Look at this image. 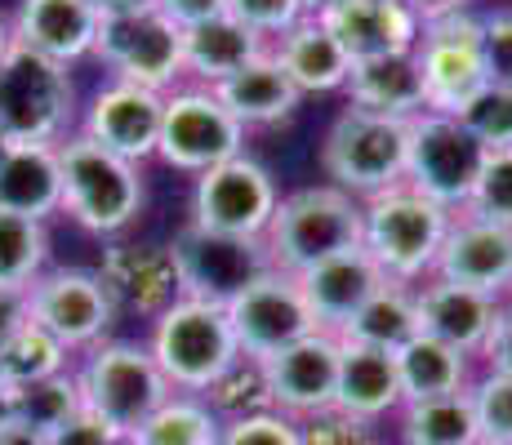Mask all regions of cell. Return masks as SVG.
I'll return each mask as SVG.
<instances>
[{
  "label": "cell",
  "instance_id": "17",
  "mask_svg": "<svg viewBox=\"0 0 512 445\" xmlns=\"http://www.w3.org/2000/svg\"><path fill=\"white\" fill-rule=\"evenodd\" d=\"M161 112L165 94L130 81H112L90 98L81 134L107 147L112 156H121V161L143 165L147 156H156V143H161Z\"/></svg>",
  "mask_w": 512,
  "mask_h": 445
},
{
  "label": "cell",
  "instance_id": "16",
  "mask_svg": "<svg viewBox=\"0 0 512 445\" xmlns=\"http://www.w3.org/2000/svg\"><path fill=\"white\" fill-rule=\"evenodd\" d=\"M339 334L317 330L308 339L290 343L285 352L263 361V379H268V401L285 419L303 423L312 414L334 405V383H339Z\"/></svg>",
  "mask_w": 512,
  "mask_h": 445
},
{
  "label": "cell",
  "instance_id": "50",
  "mask_svg": "<svg viewBox=\"0 0 512 445\" xmlns=\"http://www.w3.org/2000/svg\"><path fill=\"white\" fill-rule=\"evenodd\" d=\"M419 18H437V14H450V9H464V0H406Z\"/></svg>",
  "mask_w": 512,
  "mask_h": 445
},
{
  "label": "cell",
  "instance_id": "18",
  "mask_svg": "<svg viewBox=\"0 0 512 445\" xmlns=\"http://www.w3.org/2000/svg\"><path fill=\"white\" fill-rule=\"evenodd\" d=\"M432 276L499 299L504 290H512V227L472 219V214H455Z\"/></svg>",
  "mask_w": 512,
  "mask_h": 445
},
{
  "label": "cell",
  "instance_id": "30",
  "mask_svg": "<svg viewBox=\"0 0 512 445\" xmlns=\"http://www.w3.org/2000/svg\"><path fill=\"white\" fill-rule=\"evenodd\" d=\"M397 374H401V397L410 401H432L450 397V392L468 388V356L455 352L450 343L432 339V334H415L410 343H401L397 352Z\"/></svg>",
  "mask_w": 512,
  "mask_h": 445
},
{
  "label": "cell",
  "instance_id": "29",
  "mask_svg": "<svg viewBox=\"0 0 512 445\" xmlns=\"http://www.w3.org/2000/svg\"><path fill=\"white\" fill-rule=\"evenodd\" d=\"M219 103L228 107L236 121L250 130V125H277L299 107V89L290 85V76L277 67L272 54H259L254 63H245L241 72H232L228 81L214 85Z\"/></svg>",
  "mask_w": 512,
  "mask_h": 445
},
{
  "label": "cell",
  "instance_id": "51",
  "mask_svg": "<svg viewBox=\"0 0 512 445\" xmlns=\"http://www.w3.org/2000/svg\"><path fill=\"white\" fill-rule=\"evenodd\" d=\"M9 423H14V388L0 379V432H5Z\"/></svg>",
  "mask_w": 512,
  "mask_h": 445
},
{
  "label": "cell",
  "instance_id": "57",
  "mask_svg": "<svg viewBox=\"0 0 512 445\" xmlns=\"http://www.w3.org/2000/svg\"><path fill=\"white\" fill-rule=\"evenodd\" d=\"M366 445H383V441H366Z\"/></svg>",
  "mask_w": 512,
  "mask_h": 445
},
{
  "label": "cell",
  "instance_id": "52",
  "mask_svg": "<svg viewBox=\"0 0 512 445\" xmlns=\"http://www.w3.org/2000/svg\"><path fill=\"white\" fill-rule=\"evenodd\" d=\"M339 5V0H299V9H303V18H326L330 9Z\"/></svg>",
  "mask_w": 512,
  "mask_h": 445
},
{
  "label": "cell",
  "instance_id": "12",
  "mask_svg": "<svg viewBox=\"0 0 512 445\" xmlns=\"http://www.w3.org/2000/svg\"><path fill=\"white\" fill-rule=\"evenodd\" d=\"M486 147L472 138L455 116L441 112H419L410 121V156H406V183L415 192L432 196L437 205H446L450 214H459L472 196V183L481 174Z\"/></svg>",
  "mask_w": 512,
  "mask_h": 445
},
{
  "label": "cell",
  "instance_id": "36",
  "mask_svg": "<svg viewBox=\"0 0 512 445\" xmlns=\"http://www.w3.org/2000/svg\"><path fill=\"white\" fill-rule=\"evenodd\" d=\"M81 410L85 405H81V388H76V374H54V379H41L32 388L14 392V419L45 432V437L63 432Z\"/></svg>",
  "mask_w": 512,
  "mask_h": 445
},
{
  "label": "cell",
  "instance_id": "14",
  "mask_svg": "<svg viewBox=\"0 0 512 445\" xmlns=\"http://www.w3.org/2000/svg\"><path fill=\"white\" fill-rule=\"evenodd\" d=\"M116 303L103 290L98 272H76V267H54L27 285V321L54 334L67 352L98 348L112 330Z\"/></svg>",
  "mask_w": 512,
  "mask_h": 445
},
{
  "label": "cell",
  "instance_id": "2",
  "mask_svg": "<svg viewBox=\"0 0 512 445\" xmlns=\"http://www.w3.org/2000/svg\"><path fill=\"white\" fill-rule=\"evenodd\" d=\"M352 245H361V201L334 183L299 187V192L281 196L277 214L263 232L268 263L290 276L308 272Z\"/></svg>",
  "mask_w": 512,
  "mask_h": 445
},
{
  "label": "cell",
  "instance_id": "7",
  "mask_svg": "<svg viewBox=\"0 0 512 445\" xmlns=\"http://www.w3.org/2000/svg\"><path fill=\"white\" fill-rule=\"evenodd\" d=\"M72 76L63 63L9 45L0 58V134L9 143H58L72 121Z\"/></svg>",
  "mask_w": 512,
  "mask_h": 445
},
{
  "label": "cell",
  "instance_id": "32",
  "mask_svg": "<svg viewBox=\"0 0 512 445\" xmlns=\"http://www.w3.org/2000/svg\"><path fill=\"white\" fill-rule=\"evenodd\" d=\"M419 334V312H415V290L388 281L379 294L343 325V343H361V348L397 352L401 343H410Z\"/></svg>",
  "mask_w": 512,
  "mask_h": 445
},
{
  "label": "cell",
  "instance_id": "22",
  "mask_svg": "<svg viewBox=\"0 0 512 445\" xmlns=\"http://www.w3.org/2000/svg\"><path fill=\"white\" fill-rule=\"evenodd\" d=\"M383 285H388V276L379 272V263H374L361 245H352V250H343V254H334V259H326V263L299 272L303 299H308L317 325L321 330H330V334H343V325L366 308Z\"/></svg>",
  "mask_w": 512,
  "mask_h": 445
},
{
  "label": "cell",
  "instance_id": "54",
  "mask_svg": "<svg viewBox=\"0 0 512 445\" xmlns=\"http://www.w3.org/2000/svg\"><path fill=\"white\" fill-rule=\"evenodd\" d=\"M9 45H14V32H9V23H5V18H0V58L9 54Z\"/></svg>",
  "mask_w": 512,
  "mask_h": 445
},
{
  "label": "cell",
  "instance_id": "49",
  "mask_svg": "<svg viewBox=\"0 0 512 445\" xmlns=\"http://www.w3.org/2000/svg\"><path fill=\"white\" fill-rule=\"evenodd\" d=\"M0 445H54V437H45V432L27 428V423H9L5 432H0Z\"/></svg>",
  "mask_w": 512,
  "mask_h": 445
},
{
  "label": "cell",
  "instance_id": "37",
  "mask_svg": "<svg viewBox=\"0 0 512 445\" xmlns=\"http://www.w3.org/2000/svg\"><path fill=\"white\" fill-rule=\"evenodd\" d=\"M205 405H210V410L219 414L223 423H228V419H241V414L272 410V401H268V379H263V361H250V356H241L232 370H223L219 379L205 388Z\"/></svg>",
  "mask_w": 512,
  "mask_h": 445
},
{
  "label": "cell",
  "instance_id": "31",
  "mask_svg": "<svg viewBox=\"0 0 512 445\" xmlns=\"http://www.w3.org/2000/svg\"><path fill=\"white\" fill-rule=\"evenodd\" d=\"M468 388L450 392V397L401 405V445H481Z\"/></svg>",
  "mask_w": 512,
  "mask_h": 445
},
{
  "label": "cell",
  "instance_id": "38",
  "mask_svg": "<svg viewBox=\"0 0 512 445\" xmlns=\"http://www.w3.org/2000/svg\"><path fill=\"white\" fill-rule=\"evenodd\" d=\"M455 121L464 125V130L477 138L486 152H495V147H512V89L486 81L464 107H459Z\"/></svg>",
  "mask_w": 512,
  "mask_h": 445
},
{
  "label": "cell",
  "instance_id": "48",
  "mask_svg": "<svg viewBox=\"0 0 512 445\" xmlns=\"http://www.w3.org/2000/svg\"><path fill=\"white\" fill-rule=\"evenodd\" d=\"M27 321V290H9L0 285V343Z\"/></svg>",
  "mask_w": 512,
  "mask_h": 445
},
{
  "label": "cell",
  "instance_id": "24",
  "mask_svg": "<svg viewBox=\"0 0 512 445\" xmlns=\"http://www.w3.org/2000/svg\"><path fill=\"white\" fill-rule=\"evenodd\" d=\"M401 405H406V397H401L397 356L379 352V348H361V343H343L339 383H334V410L370 428V423L397 414Z\"/></svg>",
  "mask_w": 512,
  "mask_h": 445
},
{
  "label": "cell",
  "instance_id": "21",
  "mask_svg": "<svg viewBox=\"0 0 512 445\" xmlns=\"http://www.w3.org/2000/svg\"><path fill=\"white\" fill-rule=\"evenodd\" d=\"M321 23L330 27V36L343 45L352 63L383 54H410L423 32V18L406 0H339Z\"/></svg>",
  "mask_w": 512,
  "mask_h": 445
},
{
  "label": "cell",
  "instance_id": "27",
  "mask_svg": "<svg viewBox=\"0 0 512 445\" xmlns=\"http://www.w3.org/2000/svg\"><path fill=\"white\" fill-rule=\"evenodd\" d=\"M343 89H348V107H361V112L397 116V121H415L419 112H428L415 49L410 54H383V58H366V63H352Z\"/></svg>",
  "mask_w": 512,
  "mask_h": 445
},
{
  "label": "cell",
  "instance_id": "41",
  "mask_svg": "<svg viewBox=\"0 0 512 445\" xmlns=\"http://www.w3.org/2000/svg\"><path fill=\"white\" fill-rule=\"evenodd\" d=\"M219 445H308V441H303V428L294 419H285L277 410H259L223 423Z\"/></svg>",
  "mask_w": 512,
  "mask_h": 445
},
{
  "label": "cell",
  "instance_id": "56",
  "mask_svg": "<svg viewBox=\"0 0 512 445\" xmlns=\"http://www.w3.org/2000/svg\"><path fill=\"white\" fill-rule=\"evenodd\" d=\"M5 152H9V138H5V134H0V156H5Z\"/></svg>",
  "mask_w": 512,
  "mask_h": 445
},
{
  "label": "cell",
  "instance_id": "20",
  "mask_svg": "<svg viewBox=\"0 0 512 445\" xmlns=\"http://www.w3.org/2000/svg\"><path fill=\"white\" fill-rule=\"evenodd\" d=\"M98 281L112 294L116 308H130L143 316H161L174 299H183V281L174 267L170 245H112L103 254Z\"/></svg>",
  "mask_w": 512,
  "mask_h": 445
},
{
  "label": "cell",
  "instance_id": "42",
  "mask_svg": "<svg viewBox=\"0 0 512 445\" xmlns=\"http://www.w3.org/2000/svg\"><path fill=\"white\" fill-rule=\"evenodd\" d=\"M228 14L241 27H250L254 36L268 41V36L290 32L303 18V9H299V0H228Z\"/></svg>",
  "mask_w": 512,
  "mask_h": 445
},
{
  "label": "cell",
  "instance_id": "8",
  "mask_svg": "<svg viewBox=\"0 0 512 445\" xmlns=\"http://www.w3.org/2000/svg\"><path fill=\"white\" fill-rule=\"evenodd\" d=\"M94 54L112 67L116 81H130L156 94H170L183 76V27L156 9V0L121 14H103Z\"/></svg>",
  "mask_w": 512,
  "mask_h": 445
},
{
  "label": "cell",
  "instance_id": "23",
  "mask_svg": "<svg viewBox=\"0 0 512 445\" xmlns=\"http://www.w3.org/2000/svg\"><path fill=\"white\" fill-rule=\"evenodd\" d=\"M499 308L504 303L490 299V294H477L468 285H450L432 276L423 290H415V312H419V334H432V339L450 343L464 356H481L490 330L499 321Z\"/></svg>",
  "mask_w": 512,
  "mask_h": 445
},
{
  "label": "cell",
  "instance_id": "35",
  "mask_svg": "<svg viewBox=\"0 0 512 445\" xmlns=\"http://www.w3.org/2000/svg\"><path fill=\"white\" fill-rule=\"evenodd\" d=\"M45 259H49L45 223L18 219V214H0V285L27 290V285L45 272Z\"/></svg>",
  "mask_w": 512,
  "mask_h": 445
},
{
  "label": "cell",
  "instance_id": "47",
  "mask_svg": "<svg viewBox=\"0 0 512 445\" xmlns=\"http://www.w3.org/2000/svg\"><path fill=\"white\" fill-rule=\"evenodd\" d=\"M112 437H116L112 428H103L94 414L81 410L63 432H54V445H112Z\"/></svg>",
  "mask_w": 512,
  "mask_h": 445
},
{
  "label": "cell",
  "instance_id": "13",
  "mask_svg": "<svg viewBox=\"0 0 512 445\" xmlns=\"http://www.w3.org/2000/svg\"><path fill=\"white\" fill-rule=\"evenodd\" d=\"M232 334L241 343V356L250 361H268V356L285 352L290 343L317 334V316H312L308 299L299 290V276L268 267L263 276H254L241 294L228 303Z\"/></svg>",
  "mask_w": 512,
  "mask_h": 445
},
{
  "label": "cell",
  "instance_id": "15",
  "mask_svg": "<svg viewBox=\"0 0 512 445\" xmlns=\"http://www.w3.org/2000/svg\"><path fill=\"white\" fill-rule=\"evenodd\" d=\"M170 254H174V267H179L183 294L223 303V308H228L254 276H263L272 267L263 241H236V236L201 232V227H192V223L174 236Z\"/></svg>",
  "mask_w": 512,
  "mask_h": 445
},
{
  "label": "cell",
  "instance_id": "34",
  "mask_svg": "<svg viewBox=\"0 0 512 445\" xmlns=\"http://www.w3.org/2000/svg\"><path fill=\"white\" fill-rule=\"evenodd\" d=\"M67 352L54 334H45L41 325L23 321L5 343H0V379L9 388H32L41 379H54V374H67Z\"/></svg>",
  "mask_w": 512,
  "mask_h": 445
},
{
  "label": "cell",
  "instance_id": "4",
  "mask_svg": "<svg viewBox=\"0 0 512 445\" xmlns=\"http://www.w3.org/2000/svg\"><path fill=\"white\" fill-rule=\"evenodd\" d=\"M76 388H81L85 414H94L116 437H134L156 414V405L174 392L165 383L161 365L152 361V352L139 343H98V348H90L85 365L76 370Z\"/></svg>",
  "mask_w": 512,
  "mask_h": 445
},
{
  "label": "cell",
  "instance_id": "28",
  "mask_svg": "<svg viewBox=\"0 0 512 445\" xmlns=\"http://www.w3.org/2000/svg\"><path fill=\"white\" fill-rule=\"evenodd\" d=\"M259 54H268V41L254 36L250 27H241L232 14L183 27V72L196 76L205 89L228 81L232 72H241V67L254 63Z\"/></svg>",
  "mask_w": 512,
  "mask_h": 445
},
{
  "label": "cell",
  "instance_id": "25",
  "mask_svg": "<svg viewBox=\"0 0 512 445\" xmlns=\"http://www.w3.org/2000/svg\"><path fill=\"white\" fill-rule=\"evenodd\" d=\"M63 210V165L58 143H9L0 156V214L45 223Z\"/></svg>",
  "mask_w": 512,
  "mask_h": 445
},
{
  "label": "cell",
  "instance_id": "46",
  "mask_svg": "<svg viewBox=\"0 0 512 445\" xmlns=\"http://www.w3.org/2000/svg\"><path fill=\"white\" fill-rule=\"evenodd\" d=\"M165 18H174L179 27H192V23H205V18H219L228 14V0H156Z\"/></svg>",
  "mask_w": 512,
  "mask_h": 445
},
{
  "label": "cell",
  "instance_id": "44",
  "mask_svg": "<svg viewBox=\"0 0 512 445\" xmlns=\"http://www.w3.org/2000/svg\"><path fill=\"white\" fill-rule=\"evenodd\" d=\"M303 428V441L308 445H366V423H357V419H348V414H339L330 405V410H321V414H312V419H303L299 423Z\"/></svg>",
  "mask_w": 512,
  "mask_h": 445
},
{
  "label": "cell",
  "instance_id": "55",
  "mask_svg": "<svg viewBox=\"0 0 512 445\" xmlns=\"http://www.w3.org/2000/svg\"><path fill=\"white\" fill-rule=\"evenodd\" d=\"M112 445H139L134 437H112Z\"/></svg>",
  "mask_w": 512,
  "mask_h": 445
},
{
  "label": "cell",
  "instance_id": "9",
  "mask_svg": "<svg viewBox=\"0 0 512 445\" xmlns=\"http://www.w3.org/2000/svg\"><path fill=\"white\" fill-rule=\"evenodd\" d=\"M415 63L423 76V103L428 112L459 116V107L486 85V58H481V18L468 9L423 18L415 41Z\"/></svg>",
  "mask_w": 512,
  "mask_h": 445
},
{
  "label": "cell",
  "instance_id": "39",
  "mask_svg": "<svg viewBox=\"0 0 512 445\" xmlns=\"http://www.w3.org/2000/svg\"><path fill=\"white\" fill-rule=\"evenodd\" d=\"M459 214L512 227V147H495V152H486L477 183H472V196H468V205Z\"/></svg>",
  "mask_w": 512,
  "mask_h": 445
},
{
  "label": "cell",
  "instance_id": "10",
  "mask_svg": "<svg viewBox=\"0 0 512 445\" xmlns=\"http://www.w3.org/2000/svg\"><path fill=\"white\" fill-rule=\"evenodd\" d=\"M156 156L183 174H205L232 156H245V125L219 103L214 89H170Z\"/></svg>",
  "mask_w": 512,
  "mask_h": 445
},
{
  "label": "cell",
  "instance_id": "45",
  "mask_svg": "<svg viewBox=\"0 0 512 445\" xmlns=\"http://www.w3.org/2000/svg\"><path fill=\"white\" fill-rule=\"evenodd\" d=\"M481 356H486V365L495 374H508V379H512V303L499 308V321H495V330H490Z\"/></svg>",
  "mask_w": 512,
  "mask_h": 445
},
{
  "label": "cell",
  "instance_id": "53",
  "mask_svg": "<svg viewBox=\"0 0 512 445\" xmlns=\"http://www.w3.org/2000/svg\"><path fill=\"white\" fill-rule=\"evenodd\" d=\"M134 5H147V0H94L98 14H121V9H134Z\"/></svg>",
  "mask_w": 512,
  "mask_h": 445
},
{
  "label": "cell",
  "instance_id": "5",
  "mask_svg": "<svg viewBox=\"0 0 512 445\" xmlns=\"http://www.w3.org/2000/svg\"><path fill=\"white\" fill-rule=\"evenodd\" d=\"M406 156H410V121L361 112V107L339 112V121L330 125L326 143H321L326 178L348 196H357V201H370V196L406 183Z\"/></svg>",
  "mask_w": 512,
  "mask_h": 445
},
{
  "label": "cell",
  "instance_id": "11",
  "mask_svg": "<svg viewBox=\"0 0 512 445\" xmlns=\"http://www.w3.org/2000/svg\"><path fill=\"white\" fill-rule=\"evenodd\" d=\"M277 183L254 156H232L214 170L196 174L192 192V227L201 232L236 236V241H263L272 214H277Z\"/></svg>",
  "mask_w": 512,
  "mask_h": 445
},
{
  "label": "cell",
  "instance_id": "33",
  "mask_svg": "<svg viewBox=\"0 0 512 445\" xmlns=\"http://www.w3.org/2000/svg\"><path fill=\"white\" fill-rule=\"evenodd\" d=\"M223 419L205 405V397H192V392H170L156 414L134 432L139 445H219Z\"/></svg>",
  "mask_w": 512,
  "mask_h": 445
},
{
  "label": "cell",
  "instance_id": "19",
  "mask_svg": "<svg viewBox=\"0 0 512 445\" xmlns=\"http://www.w3.org/2000/svg\"><path fill=\"white\" fill-rule=\"evenodd\" d=\"M98 27H103V14L94 9V0H18L9 32H14V45L72 67L94 54Z\"/></svg>",
  "mask_w": 512,
  "mask_h": 445
},
{
  "label": "cell",
  "instance_id": "1",
  "mask_svg": "<svg viewBox=\"0 0 512 445\" xmlns=\"http://www.w3.org/2000/svg\"><path fill=\"white\" fill-rule=\"evenodd\" d=\"M450 223H455V214L446 205L415 192L410 183H397L361 201V250L379 263L388 281L410 285L437 267Z\"/></svg>",
  "mask_w": 512,
  "mask_h": 445
},
{
  "label": "cell",
  "instance_id": "40",
  "mask_svg": "<svg viewBox=\"0 0 512 445\" xmlns=\"http://www.w3.org/2000/svg\"><path fill=\"white\" fill-rule=\"evenodd\" d=\"M472 410H477L481 445H512V379L486 370L472 383Z\"/></svg>",
  "mask_w": 512,
  "mask_h": 445
},
{
  "label": "cell",
  "instance_id": "26",
  "mask_svg": "<svg viewBox=\"0 0 512 445\" xmlns=\"http://www.w3.org/2000/svg\"><path fill=\"white\" fill-rule=\"evenodd\" d=\"M277 58V67L290 76V85L299 94H330V89L348 85L352 58L343 54V45L330 36V27L321 18H299L290 32L277 36V45L268 49Z\"/></svg>",
  "mask_w": 512,
  "mask_h": 445
},
{
  "label": "cell",
  "instance_id": "43",
  "mask_svg": "<svg viewBox=\"0 0 512 445\" xmlns=\"http://www.w3.org/2000/svg\"><path fill=\"white\" fill-rule=\"evenodd\" d=\"M481 58H486V81L512 89V9L481 18Z\"/></svg>",
  "mask_w": 512,
  "mask_h": 445
},
{
  "label": "cell",
  "instance_id": "6",
  "mask_svg": "<svg viewBox=\"0 0 512 445\" xmlns=\"http://www.w3.org/2000/svg\"><path fill=\"white\" fill-rule=\"evenodd\" d=\"M58 165H63V210L85 232L116 236L139 219L143 210L139 165L112 156L107 147H98L85 134L58 143Z\"/></svg>",
  "mask_w": 512,
  "mask_h": 445
},
{
  "label": "cell",
  "instance_id": "3",
  "mask_svg": "<svg viewBox=\"0 0 512 445\" xmlns=\"http://www.w3.org/2000/svg\"><path fill=\"white\" fill-rule=\"evenodd\" d=\"M147 352L161 365L165 383L174 392H192V397H205V388L241 361V343L232 334L228 308L210 299H192V294L174 299L152 321Z\"/></svg>",
  "mask_w": 512,
  "mask_h": 445
}]
</instances>
